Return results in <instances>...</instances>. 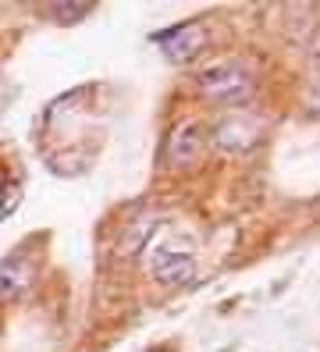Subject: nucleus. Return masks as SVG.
<instances>
[{
  "label": "nucleus",
  "instance_id": "1",
  "mask_svg": "<svg viewBox=\"0 0 320 352\" xmlns=\"http://www.w3.org/2000/svg\"><path fill=\"white\" fill-rule=\"evenodd\" d=\"M196 86L213 103H246L256 93V72L249 60L221 57L196 75Z\"/></svg>",
  "mask_w": 320,
  "mask_h": 352
},
{
  "label": "nucleus",
  "instance_id": "2",
  "mask_svg": "<svg viewBox=\"0 0 320 352\" xmlns=\"http://www.w3.org/2000/svg\"><path fill=\"white\" fill-rule=\"evenodd\" d=\"M146 267L164 285H189L196 274V250L182 235H157V242L146 250Z\"/></svg>",
  "mask_w": 320,
  "mask_h": 352
},
{
  "label": "nucleus",
  "instance_id": "3",
  "mask_svg": "<svg viewBox=\"0 0 320 352\" xmlns=\"http://www.w3.org/2000/svg\"><path fill=\"white\" fill-rule=\"evenodd\" d=\"M264 135V118L260 114H246V111H235V114H224L217 125L210 132V142L217 146L221 153H231V157H242L249 150H256V142Z\"/></svg>",
  "mask_w": 320,
  "mask_h": 352
},
{
  "label": "nucleus",
  "instance_id": "4",
  "mask_svg": "<svg viewBox=\"0 0 320 352\" xmlns=\"http://www.w3.org/2000/svg\"><path fill=\"white\" fill-rule=\"evenodd\" d=\"M203 150H206V129L196 118H189L182 125H175V132L167 135L164 160H167V168H192L203 157Z\"/></svg>",
  "mask_w": 320,
  "mask_h": 352
},
{
  "label": "nucleus",
  "instance_id": "5",
  "mask_svg": "<svg viewBox=\"0 0 320 352\" xmlns=\"http://www.w3.org/2000/svg\"><path fill=\"white\" fill-rule=\"evenodd\" d=\"M157 43H160V50L171 60H192V57L203 50V43H206V29H203V22H185L178 29L164 32Z\"/></svg>",
  "mask_w": 320,
  "mask_h": 352
},
{
  "label": "nucleus",
  "instance_id": "6",
  "mask_svg": "<svg viewBox=\"0 0 320 352\" xmlns=\"http://www.w3.org/2000/svg\"><path fill=\"white\" fill-rule=\"evenodd\" d=\"M29 281H32L29 263H21V260H4V263H0V299L25 296Z\"/></svg>",
  "mask_w": 320,
  "mask_h": 352
},
{
  "label": "nucleus",
  "instance_id": "7",
  "mask_svg": "<svg viewBox=\"0 0 320 352\" xmlns=\"http://www.w3.org/2000/svg\"><path fill=\"white\" fill-rule=\"evenodd\" d=\"M89 14V4H78V8H54V18H61V22H75V18Z\"/></svg>",
  "mask_w": 320,
  "mask_h": 352
}]
</instances>
